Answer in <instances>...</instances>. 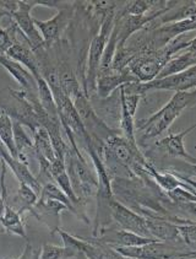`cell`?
<instances>
[{"instance_id":"cell-1","label":"cell","mask_w":196,"mask_h":259,"mask_svg":"<svg viewBox=\"0 0 196 259\" xmlns=\"http://www.w3.org/2000/svg\"><path fill=\"white\" fill-rule=\"evenodd\" d=\"M195 90L175 92L172 99L156 113L135 123V129L140 133L141 142L154 139L168 131L169 126L180 116L184 109L195 105Z\"/></svg>"},{"instance_id":"cell-2","label":"cell","mask_w":196,"mask_h":259,"mask_svg":"<svg viewBox=\"0 0 196 259\" xmlns=\"http://www.w3.org/2000/svg\"><path fill=\"white\" fill-rule=\"evenodd\" d=\"M64 163L69 180L77 199H86L92 195H97L98 180L96 172L87 166L83 156L75 154L73 149L69 146L64 157Z\"/></svg>"},{"instance_id":"cell-3","label":"cell","mask_w":196,"mask_h":259,"mask_svg":"<svg viewBox=\"0 0 196 259\" xmlns=\"http://www.w3.org/2000/svg\"><path fill=\"white\" fill-rule=\"evenodd\" d=\"M196 85V68L191 67L183 73L154 79L149 82H131L122 86L125 95H139L142 97L151 91H191Z\"/></svg>"},{"instance_id":"cell-4","label":"cell","mask_w":196,"mask_h":259,"mask_svg":"<svg viewBox=\"0 0 196 259\" xmlns=\"http://www.w3.org/2000/svg\"><path fill=\"white\" fill-rule=\"evenodd\" d=\"M115 17V8L109 10L108 13L103 16L102 24H101L100 31L93 39L91 41L90 50H88V59H87V73H86V86H87L88 94L96 92V81L100 73L101 62H102L103 53H105L107 41L111 34L112 28H113V22Z\"/></svg>"},{"instance_id":"cell-5","label":"cell","mask_w":196,"mask_h":259,"mask_svg":"<svg viewBox=\"0 0 196 259\" xmlns=\"http://www.w3.org/2000/svg\"><path fill=\"white\" fill-rule=\"evenodd\" d=\"M118 254L131 259H188L195 257V252H183L169 242L152 241L136 247H112Z\"/></svg>"},{"instance_id":"cell-6","label":"cell","mask_w":196,"mask_h":259,"mask_svg":"<svg viewBox=\"0 0 196 259\" xmlns=\"http://www.w3.org/2000/svg\"><path fill=\"white\" fill-rule=\"evenodd\" d=\"M169 59L171 57L163 47L160 50H147L137 53L135 58L129 63L128 68L136 77L137 81L149 82L156 79L161 69Z\"/></svg>"},{"instance_id":"cell-7","label":"cell","mask_w":196,"mask_h":259,"mask_svg":"<svg viewBox=\"0 0 196 259\" xmlns=\"http://www.w3.org/2000/svg\"><path fill=\"white\" fill-rule=\"evenodd\" d=\"M58 234L62 236L64 246L82 252L88 259H120L122 257L111 246L101 242L97 238L86 240V238L75 237L60 229L58 230Z\"/></svg>"},{"instance_id":"cell-8","label":"cell","mask_w":196,"mask_h":259,"mask_svg":"<svg viewBox=\"0 0 196 259\" xmlns=\"http://www.w3.org/2000/svg\"><path fill=\"white\" fill-rule=\"evenodd\" d=\"M36 2H17V9L15 13L11 14V19L15 22L22 36L30 45V48L34 51L42 50L44 46L41 33L33 24V17L31 16V10L36 7Z\"/></svg>"},{"instance_id":"cell-9","label":"cell","mask_w":196,"mask_h":259,"mask_svg":"<svg viewBox=\"0 0 196 259\" xmlns=\"http://www.w3.org/2000/svg\"><path fill=\"white\" fill-rule=\"evenodd\" d=\"M109 212H111V218L120 226V230L134 232L142 237L152 238L147 230L146 219L142 215L132 211L120 201L114 199L109 201Z\"/></svg>"},{"instance_id":"cell-10","label":"cell","mask_w":196,"mask_h":259,"mask_svg":"<svg viewBox=\"0 0 196 259\" xmlns=\"http://www.w3.org/2000/svg\"><path fill=\"white\" fill-rule=\"evenodd\" d=\"M71 15H73V13L69 10V5H66L58 11L56 16L47 20V21H39V20L33 19V24L38 30V32L41 33L44 45H51L59 38L60 34L68 26Z\"/></svg>"},{"instance_id":"cell-11","label":"cell","mask_w":196,"mask_h":259,"mask_svg":"<svg viewBox=\"0 0 196 259\" xmlns=\"http://www.w3.org/2000/svg\"><path fill=\"white\" fill-rule=\"evenodd\" d=\"M131 82L139 81L128 67L119 71L109 70L108 73L98 75L96 81V92L101 99H108L112 92L118 90L120 86L131 84Z\"/></svg>"},{"instance_id":"cell-12","label":"cell","mask_w":196,"mask_h":259,"mask_svg":"<svg viewBox=\"0 0 196 259\" xmlns=\"http://www.w3.org/2000/svg\"><path fill=\"white\" fill-rule=\"evenodd\" d=\"M196 128L195 124L189 126L185 131H181L180 133H171L167 137L162 138L161 140L156 142L155 145L157 146L158 149H162V150L166 152L168 156L175 157V159H183L185 160L186 162H189L190 165L194 167L195 166V157L192 155H190L188 150L185 149V145H184V138L186 135L190 134V132H192Z\"/></svg>"},{"instance_id":"cell-13","label":"cell","mask_w":196,"mask_h":259,"mask_svg":"<svg viewBox=\"0 0 196 259\" xmlns=\"http://www.w3.org/2000/svg\"><path fill=\"white\" fill-rule=\"evenodd\" d=\"M97 240L111 247H136L157 241L125 230H102V235L98 236Z\"/></svg>"},{"instance_id":"cell-14","label":"cell","mask_w":196,"mask_h":259,"mask_svg":"<svg viewBox=\"0 0 196 259\" xmlns=\"http://www.w3.org/2000/svg\"><path fill=\"white\" fill-rule=\"evenodd\" d=\"M196 63V51H195V43L190 45L188 48L184 51L179 52V54H175L172 57L168 62L164 64V67L161 69L156 79H161V77L171 76L174 74L183 73V71L188 70L189 68L195 67Z\"/></svg>"},{"instance_id":"cell-15","label":"cell","mask_w":196,"mask_h":259,"mask_svg":"<svg viewBox=\"0 0 196 259\" xmlns=\"http://www.w3.org/2000/svg\"><path fill=\"white\" fill-rule=\"evenodd\" d=\"M146 219L147 230L155 240L161 242H177L180 241L177 224L172 223L168 219L143 217Z\"/></svg>"},{"instance_id":"cell-16","label":"cell","mask_w":196,"mask_h":259,"mask_svg":"<svg viewBox=\"0 0 196 259\" xmlns=\"http://www.w3.org/2000/svg\"><path fill=\"white\" fill-rule=\"evenodd\" d=\"M5 56L8 58L15 60L16 63L21 64L22 67L27 69L32 75L36 77L41 76V63L39 59L37 58L36 54L27 46L22 45V43H14L10 48H9Z\"/></svg>"},{"instance_id":"cell-17","label":"cell","mask_w":196,"mask_h":259,"mask_svg":"<svg viewBox=\"0 0 196 259\" xmlns=\"http://www.w3.org/2000/svg\"><path fill=\"white\" fill-rule=\"evenodd\" d=\"M0 65L7 69L8 73L25 89L26 92H30L31 95L37 94L36 77L27 69L16 63L15 60L8 58L7 56H0Z\"/></svg>"},{"instance_id":"cell-18","label":"cell","mask_w":196,"mask_h":259,"mask_svg":"<svg viewBox=\"0 0 196 259\" xmlns=\"http://www.w3.org/2000/svg\"><path fill=\"white\" fill-rule=\"evenodd\" d=\"M33 152L36 155L37 160L45 161L48 163L53 162L57 159V156L48 132L43 126L37 125L33 131Z\"/></svg>"},{"instance_id":"cell-19","label":"cell","mask_w":196,"mask_h":259,"mask_svg":"<svg viewBox=\"0 0 196 259\" xmlns=\"http://www.w3.org/2000/svg\"><path fill=\"white\" fill-rule=\"evenodd\" d=\"M142 175H147L150 177H152L155 180V182L163 189L164 192H169L172 189L177 188V187H184V188L189 189V191L195 193V188L194 187L189 186L188 183L183 182V180L179 177H177L175 175L171 174V172H158L152 167L151 163H147L143 168Z\"/></svg>"},{"instance_id":"cell-20","label":"cell","mask_w":196,"mask_h":259,"mask_svg":"<svg viewBox=\"0 0 196 259\" xmlns=\"http://www.w3.org/2000/svg\"><path fill=\"white\" fill-rule=\"evenodd\" d=\"M49 172H51L52 180L57 183V186L68 195L69 199L73 201L74 205L76 206L77 204L80 203V200L77 199V197L75 195V193L73 191V187H71L70 180H69L68 172H66L64 161L57 157V159L51 163Z\"/></svg>"},{"instance_id":"cell-21","label":"cell","mask_w":196,"mask_h":259,"mask_svg":"<svg viewBox=\"0 0 196 259\" xmlns=\"http://www.w3.org/2000/svg\"><path fill=\"white\" fill-rule=\"evenodd\" d=\"M0 224H2L5 230L11 232V234L17 235L20 237L27 240V235H26V230L24 227V223H22L21 215L15 209L8 205L7 201H5L4 210H3V214L0 217Z\"/></svg>"},{"instance_id":"cell-22","label":"cell","mask_w":196,"mask_h":259,"mask_svg":"<svg viewBox=\"0 0 196 259\" xmlns=\"http://www.w3.org/2000/svg\"><path fill=\"white\" fill-rule=\"evenodd\" d=\"M0 143L7 149L13 159L19 160V154H17L15 142H14L13 120L4 111H0Z\"/></svg>"},{"instance_id":"cell-23","label":"cell","mask_w":196,"mask_h":259,"mask_svg":"<svg viewBox=\"0 0 196 259\" xmlns=\"http://www.w3.org/2000/svg\"><path fill=\"white\" fill-rule=\"evenodd\" d=\"M39 200H57L63 203L64 205L68 206V209L70 211H73L74 214H77V210L76 206L74 205L73 201L69 199L68 195L65 194L59 187L57 186L56 183L53 182H49L45 183L44 186L42 187L41 193H39Z\"/></svg>"},{"instance_id":"cell-24","label":"cell","mask_w":196,"mask_h":259,"mask_svg":"<svg viewBox=\"0 0 196 259\" xmlns=\"http://www.w3.org/2000/svg\"><path fill=\"white\" fill-rule=\"evenodd\" d=\"M195 2H188L184 5H181L180 8H178L177 11H174V13H171V9H169L167 13H164L163 15L158 17V20H160L163 25H166L172 24V22L183 21V20L192 19V17H195Z\"/></svg>"},{"instance_id":"cell-25","label":"cell","mask_w":196,"mask_h":259,"mask_svg":"<svg viewBox=\"0 0 196 259\" xmlns=\"http://www.w3.org/2000/svg\"><path fill=\"white\" fill-rule=\"evenodd\" d=\"M59 70V76H60V85H62V90L64 92V95L69 99H73L75 95L79 94L80 91H82L80 89L79 82H77L76 77H75L73 70L70 68L66 67H62Z\"/></svg>"},{"instance_id":"cell-26","label":"cell","mask_w":196,"mask_h":259,"mask_svg":"<svg viewBox=\"0 0 196 259\" xmlns=\"http://www.w3.org/2000/svg\"><path fill=\"white\" fill-rule=\"evenodd\" d=\"M76 249L70 248V247H59L56 244H43L41 253H39L37 259H69L75 258L76 255Z\"/></svg>"},{"instance_id":"cell-27","label":"cell","mask_w":196,"mask_h":259,"mask_svg":"<svg viewBox=\"0 0 196 259\" xmlns=\"http://www.w3.org/2000/svg\"><path fill=\"white\" fill-rule=\"evenodd\" d=\"M166 195L168 197L169 200L174 201V203L180 204V205H186V206H191V208H195V203H196L195 193L189 191V189L184 188V187H177V188L167 192Z\"/></svg>"},{"instance_id":"cell-28","label":"cell","mask_w":196,"mask_h":259,"mask_svg":"<svg viewBox=\"0 0 196 259\" xmlns=\"http://www.w3.org/2000/svg\"><path fill=\"white\" fill-rule=\"evenodd\" d=\"M157 5V2H147V0H134L129 2L124 8L123 14L128 16H143L146 15L147 11L151 10L152 8Z\"/></svg>"},{"instance_id":"cell-29","label":"cell","mask_w":196,"mask_h":259,"mask_svg":"<svg viewBox=\"0 0 196 259\" xmlns=\"http://www.w3.org/2000/svg\"><path fill=\"white\" fill-rule=\"evenodd\" d=\"M177 226L180 240H183L190 248L194 249L196 244V225L194 221H188L185 224H177Z\"/></svg>"},{"instance_id":"cell-30","label":"cell","mask_w":196,"mask_h":259,"mask_svg":"<svg viewBox=\"0 0 196 259\" xmlns=\"http://www.w3.org/2000/svg\"><path fill=\"white\" fill-rule=\"evenodd\" d=\"M19 192H17V195H19L20 200L25 204L27 208H32V206H36V204L38 203L39 195L31 186H28L27 183L25 182H19Z\"/></svg>"},{"instance_id":"cell-31","label":"cell","mask_w":196,"mask_h":259,"mask_svg":"<svg viewBox=\"0 0 196 259\" xmlns=\"http://www.w3.org/2000/svg\"><path fill=\"white\" fill-rule=\"evenodd\" d=\"M14 45V39L10 32L5 28L0 27V56H5L9 48Z\"/></svg>"},{"instance_id":"cell-32","label":"cell","mask_w":196,"mask_h":259,"mask_svg":"<svg viewBox=\"0 0 196 259\" xmlns=\"http://www.w3.org/2000/svg\"><path fill=\"white\" fill-rule=\"evenodd\" d=\"M31 253H32V251H31V246L30 244H27V247H26L25 252L22 253L21 257H19L16 259H31Z\"/></svg>"},{"instance_id":"cell-33","label":"cell","mask_w":196,"mask_h":259,"mask_svg":"<svg viewBox=\"0 0 196 259\" xmlns=\"http://www.w3.org/2000/svg\"><path fill=\"white\" fill-rule=\"evenodd\" d=\"M4 206H5V200H4V198H3L2 192H0V217H2L3 210H4Z\"/></svg>"},{"instance_id":"cell-34","label":"cell","mask_w":196,"mask_h":259,"mask_svg":"<svg viewBox=\"0 0 196 259\" xmlns=\"http://www.w3.org/2000/svg\"><path fill=\"white\" fill-rule=\"evenodd\" d=\"M75 259H88V258L86 257V255L83 254L82 252L77 251V252H76V255H75Z\"/></svg>"},{"instance_id":"cell-35","label":"cell","mask_w":196,"mask_h":259,"mask_svg":"<svg viewBox=\"0 0 196 259\" xmlns=\"http://www.w3.org/2000/svg\"><path fill=\"white\" fill-rule=\"evenodd\" d=\"M120 259H131V258H125V257H123V255H122V257H120Z\"/></svg>"},{"instance_id":"cell-36","label":"cell","mask_w":196,"mask_h":259,"mask_svg":"<svg viewBox=\"0 0 196 259\" xmlns=\"http://www.w3.org/2000/svg\"><path fill=\"white\" fill-rule=\"evenodd\" d=\"M190 259H195V258H190Z\"/></svg>"}]
</instances>
